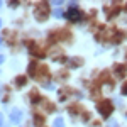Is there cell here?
I'll return each mask as SVG.
<instances>
[{
	"label": "cell",
	"mask_w": 127,
	"mask_h": 127,
	"mask_svg": "<svg viewBox=\"0 0 127 127\" xmlns=\"http://www.w3.org/2000/svg\"><path fill=\"white\" fill-rule=\"evenodd\" d=\"M2 61H3V56H0V63H2Z\"/></svg>",
	"instance_id": "cell-13"
},
{
	"label": "cell",
	"mask_w": 127,
	"mask_h": 127,
	"mask_svg": "<svg viewBox=\"0 0 127 127\" xmlns=\"http://www.w3.org/2000/svg\"><path fill=\"white\" fill-rule=\"evenodd\" d=\"M122 93L127 95V83H124V87H122Z\"/></svg>",
	"instance_id": "cell-10"
},
{
	"label": "cell",
	"mask_w": 127,
	"mask_h": 127,
	"mask_svg": "<svg viewBox=\"0 0 127 127\" xmlns=\"http://www.w3.org/2000/svg\"><path fill=\"white\" fill-rule=\"evenodd\" d=\"M2 120H3V119H2V114H0V126H2Z\"/></svg>",
	"instance_id": "cell-12"
},
{
	"label": "cell",
	"mask_w": 127,
	"mask_h": 127,
	"mask_svg": "<svg viewBox=\"0 0 127 127\" xmlns=\"http://www.w3.org/2000/svg\"><path fill=\"white\" fill-rule=\"evenodd\" d=\"M80 15H81V14H80V10L76 9V5H75V3H71V9L68 10L66 17H68L69 20H78V19H80Z\"/></svg>",
	"instance_id": "cell-3"
},
{
	"label": "cell",
	"mask_w": 127,
	"mask_h": 127,
	"mask_svg": "<svg viewBox=\"0 0 127 127\" xmlns=\"http://www.w3.org/2000/svg\"><path fill=\"white\" fill-rule=\"evenodd\" d=\"M20 117H22V112H20V110H17V108H15V110H10V120H12L14 124H17L20 120Z\"/></svg>",
	"instance_id": "cell-4"
},
{
	"label": "cell",
	"mask_w": 127,
	"mask_h": 127,
	"mask_svg": "<svg viewBox=\"0 0 127 127\" xmlns=\"http://www.w3.org/2000/svg\"><path fill=\"white\" fill-rule=\"evenodd\" d=\"M48 14H49V3L48 2H41V3H37V7H36V17H39L41 20H44Z\"/></svg>",
	"instance_id": "cell-1"
},
{
	"label": "cell",
	"mask_w": 127,
	"mask_h": 127,
	"mask_svg": "<svg viewBox=\"0 0 127 127\" xmlns=\"http://www.w3.org/2000/svg\"><path fill=\"white\" fill-rule=\"evenodd\" d=\"M0 26H2V22H0Z\"/></svg>",
	"instance_id": "cell-14"
},
{
	"label": "cell",
	"mask_w": 127,
	"mask_h": 127,
	"mask_svg": "<svg viewBox=\"0 0 127 127\" xmlns=\"http://www.w3.org/2000/svg\"><path fill=\"white\" fill-rule=\"evenodd\" d=\"M15 81H17V85H26V76H17Z\"/></svg>",
	"instance_id": "cell-8"
},
{
	"label": "cell",
	"mask_w": 127,
	"mask_h": 127,
	"mask_svg": "<svg viewBox=\"0 0 127 127\" xmlns=\"http://www.w3.org/2000/svg\"><path fill=\"white\" fill-rule=\"evenodd\" d=\"M115 73H117L119 76H124V75H126V66H124V64H117V66H115Z\"/></svg>",
	"instance_id": "cell-5"
},
{
	"label": "cell",
	"mask_w": 127,
	"mask_h": 127,
	"mask_svg": "<svg viewBox=\"0 0 127 127\" xmlns=\"http://www.w3.org/2000/svg\"><path fill=\"white\" fill-rule=\"evenodd\" d=\"M54 15H56V17H61V15H63V12H61L59 9H56V10H54Z\"/></svg>",
	"instance_id": "cell-9"
},
{
	"label": "cell",
	"mask_w": 127,
	"mask_h": 127,
	"mask_svg": "<svg viewBox=\"0 0 127 127\" xmlns=\"http://www.w3.org/2000/svg\"><path fill=\"white\" fill-rule=\"evenodd\" d=\"M29 73L36 76V63H31V64H29Z\"/></svg>",
	"instance_id": "cell-7"
},
{
	"label": "cell",
	"mask_w": 127,
	"mask_h": 127,
	"mask_svg": "<svg viewBox=\"0 0 127 127\" xmlns=\"http://www.w3.org/2000/svg\"><path fill=\"white\" fill-rule=\"evenodd\" d=\"M107 127H117V122H108Z\"/></svg>",
	"instance_id": "cell-11"
},
{
	"label": "cell",
	"mask_w": 127,
	"mask_h": 127,
	"mask_svg": "<svg viewBox=\"0 0 127 127\" xmlns=\"http://www.w3.org/2000/svg\"><path fill=\"white\" fill-rule=\"evenodd\" d=\"M0 42H2V39H0Z\"/></svg>",
	"instance_id": "cell-15"
},
{
	"label": "cell",
	"mask_w": 127,
	"mask_h": 127,
	"mask_svg": "<svg viewBox=\"0 0 127 127\" xmlns=\"http://www.w3.org/2000/svg\"><path fill=\"white\" fill-rule=\"evenodd\" d=\"M64 126V122H63V119H56V120H54V124H53V127H63Z\"/></svg>",
	"instance_id": "cell-6"
},
{
	"label": "cell",
	"mask_w": 127,
	"mask_h": 127,
	"mask_svg": "<svg viewBox=\"0 0 127 127\" xmlns=\"http://www.w3.org/2000/svg\"><path fill=\"white\" fill-rule=\"evenodd\" d=\"M98 112H100L103 117H108V115L112 114V103H110L108 100L100 102V103H98Z\"/></svg>",
	"instance_id": "cell-2"
}]
</instances>
